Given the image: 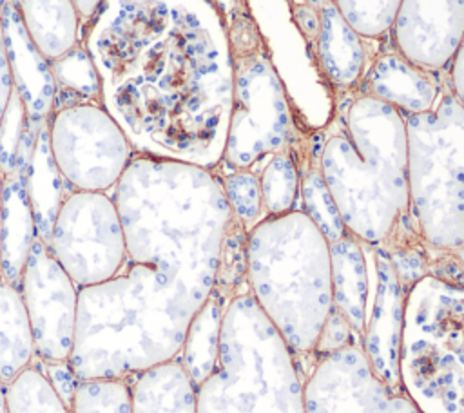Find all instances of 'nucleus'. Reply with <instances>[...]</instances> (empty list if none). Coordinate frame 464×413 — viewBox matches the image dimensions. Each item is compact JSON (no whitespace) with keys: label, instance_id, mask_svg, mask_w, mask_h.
Returning <instances> with one entry per match:
<instances>
[{"label":"nucleus","instance_id":"nucleus-1","mask_svg":"<svg viewBox=\"0 0 464 413\" xmlns=\"http://www.w3.org/2000/svg\"><path fill=\"white\" fill-rule=\"evenodd\" d=\"M82 29L100 105L136 154L208 170L221 165L234 56L208 0H103Z\"/></svg>","mask_w":464,"mask_h":413},{"label":"nucleus","instance_id":"nucleus-2","mask_svg":"<svg viewBox=\"0 0 464 413\" xmlns=\"http://www.w3.org/2000/svg\"><path fill=\"white\" fill-rule=\"evenodd\" d=\"M312 154L348 234L381 248L410 286L428 274L411 216L404 114L359 89H341Z\"/></svg>","mask_w":464,"mask_h":413},{"label":"nucleus","instance_id":"nucleus-3","mask_svg":"<svg viewBox=\"0 0 464 413\" xmlns=\"http://www.w3.org/2000/svg\"><path fill=\"white\" fill-rule=\"evenodd\" d=\"M111 196L127 263L158 272L199 312L218 284L237 223L221 178L190 163L134 154Z\"/></svg>","mask_w":464,"mask_h":413},{"label":"nucleus","instance_id":"nucleus-4","mask_svg":"<svg viewBox=\"0 0 464 413\" xmlns=\"http://www.w3.org/2000/svg\"><path fill=\"white\" fill-rule=\"evenodd\" d=\"M196 310L152 268L123 270L78 290L69 362L80 380L127 379L179 357Z\"/></svg>","mask_w":464,"mask_h":413},{"label":"nucleus","instance_id":"nucleus-5","mask_svg":"<svg viewBox=\"0 0 464 413\" xmlns=\"http://www.w3.org/2000/svg\"><path fill=\"white\" fill-rule=\"evenodd\" d=\"M245 284L299 366L314 360L334 312L330 241L301 208L266 216L245 235Z\"/></svg>","mask_w":464,"mask_h":413},{"label":"nucleus","instance_id":"nucleus-6","mask_svg":"<svg viewBox=\"0 0 464 413\" xmlns=\"http://www.w3.org/2000/svg\"><path fill=\"white\" fill-rule=\"evenodd\" d=\"M411 216L428 274L464 281V42L430 110L406 114Z\"/></svg>","mask_w":464,"mask_h":413},{"label":"nucleus","instance_id":"nucleus-7","mask_svg":"<svg viewBox=\"0 0 464 413\" xmlns=\"http://www.w3.org/2000/svg\"><path fill=\"white\" fill-rule=\"evenodd\" d=\"M196 413H306L304 373L245 281L225 299L218 353Z\"/></svg>","mask_w":464,"mask_h":413},{"label":"nucleus","instance_id":"nucleus-8","mask_svg":"<svg viewBox=\"0 0 464 413\" xmlns=\"http://www.w3.org/2000/svg\"><path fill=\"white\" fill-rule=\"evenodd\" d=\"M397 370L420 413H464V281L424 274L408 286Z\"/></svg>","mask_w":464,"mask_h":413},{"label":"nucleus","instance_id":"nucleus-9","mask_svg":"<svg viewBox=\"0 0 464 413\" xmlns=\"http://www.w3.org/2000/svg\"><path fill=\"white\" fill-rule=\"evenodd\" d=\"M234 56V94L223 161L232 170H254L268 156L286 149L290 109L285 89L259 42ZM221 161V163H223Z\"/></svg>","mask_w":464,"mask_h":413},{"label":"nucleus","instance_id":"nucleus-10","mask_svg":"<svg viewBox=\"0 0 464 413\" xmlns=\"http://www.w3.org/2000/svg\"><path fill=\"white\" fill-rule=\"evenodd\" d=\"M47 138L71 190L111 194L136 154L98 101H56L47 120Z\"/></svg>","mask_w":464,"mask_h":413},{"label":"nucleus","instance_id":"nucleus-11","mask_svg":"<svg viewBox=\"0 0 464 413\" xmlns=\"http://www.w3.org/2000/svg\"><path fill=\"white\" fill-rule=\"evenodd\" d=\"M47 246L78 288L118 275L127 263L121 219L109 192L69 190Z\"/></svg>","mask_w":464,"mask_h":413},{"label":"nucleus","instance_id":"nucleus-12","mask_svg":"<svg viewBox=\"0 0 464 413\" xmlns=\"http://www.w3.org/2000/svg\"><path fill=\"white\" fill-rule=\"evenodd\" d=\"M306 413H420L406 391L372 368L364 350L348 342L314 357L304 375Z\"/></svg>","mask_w":464,"mask_h":413},{"label":"nucleus","instance_id":"nucleus-13","mask_svg":"<svg viewBox=\"0 0 464 413\" xmlns=\"http://www.w3.org/2000/svg\"><path fill=\"white\" fill-rule=\"evenodd\" d=\"M18 290L33 328L36 357L44 362L69 360L80 288L40 237L29 250Z\"/></svg>","mask_w":464,"mask_h":413},{"label":"nucleus","instance_id":"nucleus-14","mask_svg":"<svg viewBox=\"0 0 464 413\" xmlns=\"http://www.w3.org/2000/svg\"><path fill=\"white\" fill-rule=\"evenodd\" d=\"M390 33L402 58L440 72L464 42V0H401Z\"/></svg>","mask_w":464,"mask_h":413},{"label":"nucleus","instance_id":"nucleus-15","mask_svg":"<svg viewBox=\"0 0 464 413\" xmlns=\"http://www.w3.org/2000/svg\"><path fill=\"white\" fill-rule=\"evenodd\" d=\"M406 290L408 286L402 283L392 259L375 246L362 350L375 373L397 388L401 386L397 355Z\"/></svg>","mask_w":464,"mask_h":413},{"label":"nucleus","instance_id":"nucleus-16","mask_svg":"<svg viewBox=\"0 0 464 413\" xmlns=\"http://www.w3.org/2000/svg\"><path fill=\"white\" fill-rule=\"evenodd\" d=\"M2 49L11 74V85L24 103L27 121L44 125L56 103V82L51 62L25 29L18 0L2 2Z\"/></svg>","mask_w":464,"mask_h":413},{"label":"nucleus","instance_id":"nucleus-17","mask_svg":"<svg viewBox=\"0 0 464 413\" xmlns=\"http://www.w3.org/2000/svg\"><path fill=\"white\" fill-rule=\"evenodd\" d=\"M40 129L42 125L27 121L14 168L2 178L0 277L16 286L29 250L38 237L27 190V168Z\"/></svg>","mask_w":464,"mask_h":413},{"label":"nucleus","instance_id":"nucleus-18","mask_svg":"<svg viewBox=\"0 0 464 413\" xmlns=\"http://www.w3.org/2000/svg\"><path fill=\"white\" fill-rule=\"evenodd\" d=\"M330 252L334 277L332 313L348 326L353 339L362 346L375 246L344 234L330 243Z\"/></svg>","mask_w":464,"mask_h":413},{"label":"nucleus","instance_id":"nucleus-19","mask_svg":"<svg viewBox=\"0 0 464 413\" xmlns=\"http://www.w3.org/2000/svg\"><path fill=\"white\" fill-rule=\"evenodd\" d=\"M361 82V92L395 107L404 116L430 110L439 91V72L415 67L397 51L375 56Z\"/></svg>","mask_w":464,"mask_h":413},{"label":"nucleus","instance_id":"nucleus-20","mask_svg":"<svg viewBox=\"0 0 464 413\" xmlns=\"http://www.w3.org/2000/svg\"><path fill=\"white\" fill-rule=\"evenodd\" d=\"M319 16L321 29L315 42L319 62L335 87L350 89L361 82L366 71L362 38L346 24L330 0L319 9Z\"/></svg>","mask_w":464,"mask_h":413},{"label":"nucleus","instance_id":"nucleus-21","mask_svg":"<svg viewBox=\"0 0 464 413\" xmlns=\"http://www.w3.org/2000/svg\"><path fill=\"white\" fill-rule=\"evenodd\" d=\"M132 413H196V388L179 359L130 380Z\"/></svg>","mask_w":464,"mask_h":413},{"label":"nucleus","instance_id":"nucleus-22","mask_svg":"<svg viewBox=\"0 0 464 413\" xmlns=\"http://www.w3.org/2000/svg\"><path fill=\"white\" fill-rule=\"evenodd\" d=\"M18 7L31 40L49 62L80 43L82 20L71 0H18Z\"/></svg>","mask_w":464,"mask_h":413},{"label":"nucleus","instance_id":"nucleus-23","mask_svg":"<svg viewBox=\"0 0 464 413\" xmlns=\"http://www.w3.org/2000/svg\"><path fill=\"white\" fill-rule=\"evenodd\" d=\"M27 190L36 226V235L47 243L56 214L71 190L63 181L54 158L51 154L47 138V121L42 125L27 168Z\"/></svg>","mask_w":464,"mask_h":413},{"label":"nucleus","instance_id":"nucleus-24","mask_svg":"<svg viewBox=\"0 0 464 413\" xmlns=\"http://www.w3.org/2000/svg\"><path fill=\"white\" fill-rule=\"evenodd\" d=\"M34 359V335L22 293L0 277V379L9 384Z\"/></svg>","mask_w":464,"mask_h":413},{"label":"nucleus","instance_id":"nucleus-25","mask_svg":"<svg viewBox=\"0 0 464 413\" xmlns=\"http://www.w3.org/2000/svg\"><path fill=\"white\" fill-rule=\"evenodd\" d=\"M230 292H223L216 286L187 330L185 342L178 359L190 377L194 388L210 373L216 362L223 304Z\"/></svg>","mask_w":464,"mask_h":413},{"label":"nucleus","instance_id":"nucleus-26","mask_svg":"<svg viewBox=\"0 0 464 413\" xmlns=\"http://www.w3.org/2000/svg\"><path fill=\"white\" fill-rule=\"evenodd\" d=\"M295 163L299 167V199L303 203L301 210L308 214V217L319 226L330 243L341 239L348 232L328 194L312 150L303 149L295 158Z\"/></svg>","mask_w":464,"mask_h":413},{"label":"nucleus","instance_id":"nucleus-27","mask_svg":"<svg viewBox=\"0 0 464 413\" xmlns=\"http://www.w3.org/2000/svg\"><path fill=\"white\" fill-rule=\"evenodd\" d=\"M259 178L263 214L279 216L290 212L299 201V167L290 150H281L265 159Z\"/></svg>","mask_w":464,"mask_h":413},{"label":"nucleus","instance_id":"nucleus-28","mask_svg":"<svg viewBox=\"0 0 464 413\" xmlns=\"http://www.w3.org/2000/svg\"><path fill=\"white\" fill-rule=\"evenodd\" d=\"M7 413H71L34 359L7 384Z\"/></svg>","mask_w":464,"mask_h":413},{"label":"nucleus","instance_id":"nucleus-29","mask_svg":"<svg viewBox=\"0 0 464 413\" xmlns=\"http://www.w3.org/2000/svg\"><path fill=\"white\" fill-rule=\"evenodd\" d=\"M56 82V100L72 98L78 101L100 103V80L94 63L82 42L51 62Z\"/></svg>","mask_w":464,"mask_h":413},{"label":"nucleus","instance_id":"nucleus-30","mask_svg":"<svg viewBox=\"0 0 464 413\" xmlns=\"http://www.w3.org/2000/svg\"><path fill=\"white\" fill-rule=\"evenodd\" d=\"M71 413H132V391L127 379L80 380Z\"/></svg>","mask_w":464,"mask_h":413},{"label":"nucleus","instance_id":"nucleus-31","mask_svg":"<svg viewBox=\"0 0 464 413\" xmlns=\"http://www.w3.org/2000/svg\"><path fill=\"white\" fill-rule=\"evenodd\" d=\"M346 24L361 36L375 40L390 33L401 0H330Z\"/></svg>","mask_w":464,"mask_h":413},{"label":"nucleus","instance_id":"nucleus-32","mask_svg":"<svg viewBox=\"0 0 464 413\" xmlns=\"http://www.w3.org/2000/svg\"><path fill=\"white\" fill-rule=\"evenodd\" d=\"M219 178L236 219L248 232L265 217L257 174L254 170H232Z\"/></svg>","mask_w":464,"mask_h":413},{"label":"nucleus","instance_id":"nucleus-33","mask_svg":"<svg viewBox=\"0 0 464 413\" xmlns=\"http://www.w3.org/2000/svg\"><path fill=\"white\" fill-rule=\"evenodd\" d=\"M27 125V116L24 103L14 89H11V96L4 109V116L0 121V172L2 178L7 176L16 163L18 149L22 143V136Z\"/></svg>","mask_w":464,"mask_h":413},{"label":"nucleus","instance_id":"nucleus-34","mask_svg":"<svg viewBox=\"0 0 464 413\" xmlns=\"http://www.w3.org/2000/svg\"><path fill=\"white\" fill-rule=\"evenodd\" d=\"M40 366H42L47 380L51 382L53 389L58 393V397L63 400V404L71 409L74 393L80 384V379H78L76 371L72 370L71 362L69 360H54V362L40 360Z\"/></svg>","mask_w":464,"mask_h":413},{"label":"nucleus","instance_id":"nucleus-35","mask_svg":"<svg viewBox=\"0 0 464 413\" xmlns=\"http://www.w3.org/2000/svg\"><path fill=\"white\" fill-rule=\"evenodd\" d=\"M294 16L299 25V31L308 42H317L319 29H321V16L319 9L312 4H295L294 5Z\"/></svg>","mask_w":464,"mask_h":413},{"label":"nucleus","instance_id":"nucleus-36","mask_svg":"<svg viewBox=\"0 0 464 413\" xmlns=\"http://www.w3.org/2000/svg\"><path fill=\"white\" fill-rule=\"evenodd\" d=\"M11 89H13L11 74H9L5 54H4V49H2V43H0V121H2L7 100L11 96ZM0 205H2V172H0Z\"/></svg>","mask_w":464,"mask_h":413},{"label":"nucleus","instance_id":"nucleus-37","mask_svg":"<svg viewBox=\"0 0 464 413\" xmlns=\"http://www.w3.org/2000/svg\"><path fill=\"white\" fill-rule=\"evenodd\" d=\"M71 2L82 20V25H85L96 14V11L100 9L103 0H71Z\"/></svg>","mask_w":464,"mask_h":413},{"label":"nucleus","instance_id":"nucleus-38","mask_svg":"<svg viewBox=\"0 0 464 413\" xmlns=\"http://www.w3.org/2000/svg\"><path fill=\"white\" fill-rule=\"evenodd\" d=\"M0 413H7V384L0 379Z\"/></svg>","mask_w":464,"mask_h":413},{"label":"nucleus","instance_id":"nucleus-39","mask_svg":"<svg viewBox=\"0 0 464 413\" xmlns=\"http://www.w3.org/2000/svg\"><path fill=\"white\" fill-rule=\"evenodd\" d=\"M326 2H328V0H310V4H312L314 7H317V9H321Z\"/></svg>","mask_w":464,"mask_h":413},{"label":"nucleus","instance_id":"nucleus-40","mask_svg":"<svg viewBox=\"0 0 464 413\" xmlns=\"http://www.w3.org/2000/svg\"><path fill=\"white\" fill-rule=\"evenodd\" d=\"M0 43H2V4H0Z\"/></svg>","mask_w":464,"mask_h":413},{"label":"nucleus","instance_id":"nucleus-41","mask_svg":"<svg viewBox=\"0 0 464 413\" xmlns=\"http://www.w3.org/2000/svg\"><path fill=\"white\" fill-rule=\"evenodd\" d=\"M295 4H310V0H294Z\"/></svg>","mask_w":464,"mask_h":413},{"label":"nucleus","instance_id":"nucleus-42","mask_svg":"<svg viewBox=\"0 0 464 413\" xmlns=\"http://www.w3.org/2000/svg\"><path fill=\"white\" fill-rule=\"evenodd\" d=\"M2 2H4V0H0V4H2Z\"/></svg>","mask_w":464,"mask_h":413}]
</instances>
